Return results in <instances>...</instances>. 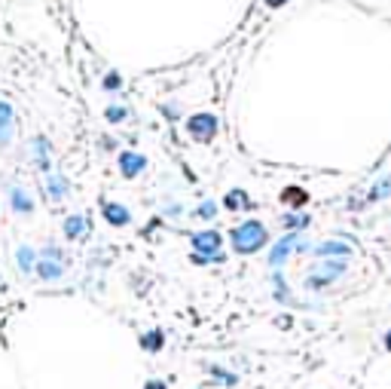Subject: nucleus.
<instances>
[{"mask_svg": "<svg viewBox=\"0 0 391 389\" xmlns=\"http://www.w3.org/2000/svg\"><path fill=\"white\" fill-rule=\"evenodd\" d=\"M230 239H232V249H236L239 254H254L269 243V233L260 221H245V224H239V227L232 230Z\"/></svg>", "mask_w": 391, "mask_h": 389, "instance_id": "1", "label": "nucleus"}, {"mask_svg": "<svg viewBox=\"0 0 391 389\" xmlns=\"http://www.w3.org/2000/svg\"><path fill=\"white\" fill-rule=\"evenodd\" d=\"M34 270H37L40 279H59V276L65 273V254L59 249H43L37 264H34Z\"/></svg>", "mask_w": 391, "mask_h": 389, "instance_id": "2", "label": "nucleus"}, {"mask_svg": "<svg viewBox=\"0 0 391 389\" xmlns=\"http://www.w3.org/2000/svg\"><path fill=\"white\" fill-rule=\"evenodd\" d=\"M193 245H196V260L199 264H205V260H220V233L217 230H205V233H196L193 236Z\"/></svg>", "mask_w": 391, "mask_h": 389, "instance_id": "3", "label": "nucleus"}, {"mask_svg": "<svg viewBox=\"0 0 391 389\" xmlns=\"http://www.w3.org/2000/svg\"><path fill=\"white\" fill-rule=\"evenodd\" d=\"M187 132L193 135L196 141H211L217 135V117H211V114H196V117H190L187 120Z\"/></svg>", "mask_w": 391, "mask_h": 389, "instance_id": "4", "label": "nucleus"}, {"mask_svg": "<svg viewBox=\"0 0 391 389\" xmlns=\"http://www.w3.org/2000/svg\"><path fill=\"white\" fill-rule=\"evenodd\" d=\"M300 243H303V239L297 236V233H288V236H284L281 243L272 249V254H269V264H272V267L284 264V260H288V254H290V249H300V252H305V245H300Z\"/></svg>", "mask_w": 391, "mask_h": 389, "instance_id": "5", "label": "nucleus"}, {"mask_svg": "<svg viewBox=\"0 0 391 389\" xmlns=\"http://www.w3.org/2000/svg\"><path fill=\"white\" fill-rule=\"evenodd\" d=\"M144 166H147V160L141 157V153H123V157H119V169H123L126 178L141 175V172H144Z\"/></svg>", "mask_w": 391, "mask_h": 389, "instance_id": "6", "label": "nucleus"}, {"mask_svg": "<svg viewBox=\"0 0 391 389\" xmlns=\"http://www.w3.org/2000/svg\"><path fill=\"white\" fill-rule=\"evenodd\" d=\"M101 211H104V218H108L110 224H117V227H126V224L132 221V215H129V209H123V206H117V202H101Z\"/></svg>", "mask_w": 391, "mask_h": 389, "instance_id": "7", "label": "nucleus"}, {"mask_svg": "<svg viewBox=\"0 0 391 389\" xmlns=\"http://www.w3.org/2000/svg\"><path fill=\"white\" fill-rule=\"evenodd\" d=\"M10 132H12V108L0 102V144L10 141Z\"/></svg>", "mask_w": 391, "mask_h": 389, "instance_id": "8", "label": "nucleus"}, {"mask_svg": "<svg viewBox=\"0 0 391 389\" xmlns=\"http://www.w3.org/2000/svg\"><path fill=\"white\" fill-rule=\"evenodd\" d=\"M83 233H86V218H83V215H70L65 221V236L68 239H80Z\"/></svg>", "mask_w": 391, "mask_h": 389, "instance_id": "9", "label": "nucleus"}, {"mask_svg": "<svg viewBox=\"0 0 391 389\" xmlns=\"http://www.w3.org/2000/svg\"><path fill=\"white\" fill-rule=\"evenodd\" d=\"M68 190H70L68 178H61V175H52V178H49V193H52V200H65Z\"/></svg>", "mask_w": 391, "mask_h": 389, "instance_id": "10", "label": "nucleus"}, {"mask_svg": "<svg viewBox=\"0 0 391 389\" xmlns=\"http://www.w3.org/2000/svg\"><path fill=\"white\" fill-rule=\"evenodd\" d=\"M10 202H12V209H16V211H31V209H34V202L28 200V193H25L22 187L12 190V193H10Z\"/></svg>", "mask_w": 391, "mask_h": 389, "instance_id": "11", "label": "nucleus"}, {"mask_svg": "<svg viewBox=\"0 0 391 389\" xmlns=\"http://www.w3.org/2000/svg\"><path fill=\"white\" fill-rule=\"evenodd\" d=\"M254 202L245 196V190H232L230 196H226V209H251Z\"/></svg>", "mask_w": 391, "mask_h": 389, "instance_id": "12", "label": "nucleus"}, {"mask_svg": "<svg viewBox=\"0 0 391 389\" xmlns=\"http://www.w3.org/2000/svg\"><path fill=\"white\" fill-rule=\"evenodd\" d=\"M162 341H166V334H162V331H150V334L141 337V346H144L147 352H156V350H162Z\"/></svg>", "mask_w": 391, "mask_h": 389, "instance_id": "13", "label": "nucleus"}, {"mask_svg": "<svg viewBox=\"0 0 391 389\" xmlns=\"http://www.w3.org/2000/svg\"><path fill=\"white\" fill-rule=\"evenodd\" d=\"M281 200L288 202V206H305V200H309V196H305V190H300V187H288Z\"/></svg>", "mask_w": 391, "mask_h": 389, "instance_id": "14", "label": "nucleus"}, {"mask_svg": "<svg viewBox=\"0 0 391 389\" xmlns=\"http://www.w3.org/2000/svg\"><path fill=\"white\" fill-rule=\"evenodd\" d=\"M34 260H37L34 249H22V252H19V264H22V270H34Z\"/></svg>", "mask_w": 391, "mask_h": 389, "instance_id": "15", "label": "nucleus"}, {"mask_svg": "<svg viewBox=\"0 0 391 389\" xmlns=\"http://www.w3.org/2000/svg\"><path fill=\"white\" fill-rule=\"evenodd\" d=\"M309 224V218H303V215H288L284 218V227L288 230H300V227H305Z\"/></svg>", "mask_w": 391, "mask_h": 389, "instance_id": "16", "label": "nucleus"}, {"mask_svg": "<svg viewBox=\"0 0 391 389\" xmlns=\"http://www.w3.org/2000/svg\"><path fill=\"white\" fill-rule=\"evenodd\" d=\"M318 254H348V245H343V243H327V245L318 249Z\"/></svg>", "mask_w": 391, "mask_h": 389, "instance_id": "17", "label": "nucleus"}, {"mask_svg": "<svg viewBox=\"0 0 391 389\" xmlns=\"http://www.w3.org/2000/svg\"><path fill=\"white\" fill-rule=\"evenodd\" d=\"M388 190H391V178H385L382 184H376V187H373V200H382V196H385Z\"/></svg>", "mask_w": 391, "mask_h": 389, "instance_id": "18", "label": "nucleus"}, {"mask_svg": "<svg viewBox=\"0 0 391 389\" xmlns=\"http://www.w3.org/2000/svg\"><path fill=\"white\" fill-rule=\"evenodd\" d=\"M214 211H217L214 202H202V206H199V215H202V218H211Z\"/></svg>", "mask_w": 391, "mask_h": 389, "instance_id": "19", "label": "nucleus"}, {"mask_svg": "<svg viewBox=\"0 0 391 389\" xmlns=\"http://www.w3.org/2000/svg\"><path fill=\"white\" fill-rule=\"evenodd\" d=\"M123 117H126L123 108H108V120H110V123H117V120H123Z\"/></svg>", "mask_w": 391, "mask_h": 389, "instance_id": "20", "label": "nucleus"}, {"mask_svg": "<svg viewBox=\"0 0 391 389\" xmlns=\"http://www.w3.org/2000/svg\"><path fill=\"white\" fill-rule=\"evenodd\" d=\"M104 86H108V89H117V86H119V77H108V80H104Z\"/></svg>", "mask_w": 391, "mask_h": 389, "instance_id": "21", "label": "nucleus"}, {"mask_svg": "<svg viewBox=\"0 0 391 389\" xmlns=\"http://www.w3.org/2000/svg\"><path fill=\"white\" fill-rule=\"evenodd\" d=\"M144 389H166V383H162V380H150Z\"/></svg>", "mask_w": 391, "mask_h": 389, "instance_id": "22", "label": "nucleus"}, {"mask_svg": "<svg viewBox=\"0 0 391 389\" xmlns=\"http://www.w3.org/2000/svg\"><path fill=\"white\" fill-rule=\"evenodd\" d=\"M385 350L391 352V331H385Z\"/></svg>", "mask_w": 391, "mask_h": 389, "instance_id": "23", "label": "nucleus"}, {"mask_svg": "<svg viewBox=\"0 0 391 389\" xmlns=\"http://www.w3.org/2000/svg\"><path fill=\"white\" fill-rule=\"evenodd\" d=\"M269 6H281V3H288V0H266Z\"/></svg>", "mask_w": 391, "mask_h": 389, "instance_id": "24", "label": "nucleus"}]
</instances>
